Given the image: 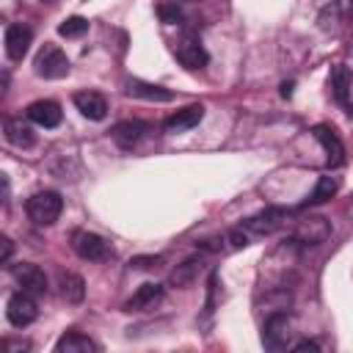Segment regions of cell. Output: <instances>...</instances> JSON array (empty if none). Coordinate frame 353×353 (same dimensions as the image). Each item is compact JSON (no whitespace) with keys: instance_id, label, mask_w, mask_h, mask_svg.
I'll return each mask as SVG.
<instances>
[{"instance_id":"obj_1","label":"cell","mask_w":353,"mask_h":353,"mask_svg":"<svg viewBox=\"0 0 353 353\" xmlns=\"http://www.w3.org/2000/svg\"><path fill=\"white\" fill-rule=\"evenodd\" d=\"M63 199L58 190H39L25 201V212L36 226H50L61 218Z\"/></svg>"},{"instance_id":"obj_2","label":"cell","mask_w":353,"mask_h":353,"mask_svg":"<svg viewBox=\"0 0 353 353\" xmlns=\"http://www.w3.org/2000/svg\"><path fill=\"white\" fill-rule=\"evenodd\" d=\"M290 210L287 207H265V210H259L256 215H251V218H245L243 223H240V229L243 232H248L251 237H262V234H273V232H279L287 221H290Z\"/></svg>"},{"instance_id":"obj_3","label":"cell","mask_w":353,"mask_h":353,"mask_svg":"<svg viewBox=\"0 0 353 353\" xmlns=\"http://www.w3.org/2000/svg\"><path fill=\"white\" fill-rule=\"evenodd\" d=\"M33 69L39 77L44 80H61L69 74V58L61 47L55 44H44L39 52H36V61H33Z\"/></svg>"},{"instance_id":"obj_4","label":"cell","mask_w":353,"mask_h":353,"mask_svg":"<svg viewBox=\"0 0 353 353\" xmlns=\"http://www.w3.org/2000/svg\"><path fill=\"white\" fill-rule=\"evenodd\" d=\"M72 248L80 259H88V262H108L113 259V245L97 234V232H74L72 234Z\"/></svg>"},{"instance_id":"obj_5","label":"cell","mask_w":353,"mask_h":353,"mask_svg":"<svg viewBox=\"0 0 353 353\" xmlns=\"http://www.w3.org/2000/svg\"><path fill=\"white\" fill-rule=\"evenodd\" d=\"M6 317H8V323H11L14 328L30 325V323L39 317V306H36L33 295L25 292V290L8 295V301H6Z\"/></svg>"},{"instance_id":"obj_6","label":"cell","mask_w":353,"mask_h":353,"mask_svg":"<svg viewBox=\"0 0 353 353\" xmlns=\"http://www.w3.org/2000/svg\"><path fill=\"white\" fill-rule=\"evenodd\" d=\"M290 328H292V323H290V314H287V312H270L268 320L262 323V345H265L268 350H281V347H287L290 334H292Z\"/></svg>"},{"instance_id":"obj_7","label":"cell","mask_w":353,"mask_h":353,"mask_svg":"<svg viewBox=\"0 0 353 353\" xmlns=\"http://www.w3.org/2000/svg\"><path fill=\"white\" fill-rule=\"evenodd\" d=\"M331 234V223L320 215H309L303 221H298L295 226V234L290 237V243H301V245H320L325 243Z\"/></svg>"},{"instance_id":"obj_8","label":"cell","mask_w":353,"mask_h":353,"mask_svg":"<svg viewBox=\"0 0 353 353\" xmlns=\"http://www.w3.org/2000/svg\"><path fill=\"white\" fill-rule=\"evenodd\" d=\"M11 276H14V281H17L25 292H30V295H44V292H47V276H44V270H41L39 265H33V262H19V265H14V268H11Z\"/></svg>"},{"instance_id":"obj_9","label":"cell","mask_w":353,"mask_h":353,"mask_svg":"<svg viewBox=\"0 0 353 353\" xmlns=\"http://www.w3.org/2000/svg\"><path fill=\"white\" fill-rule=\"evenodd\" d=\"M174 55H176V61H179L185 69H201V66H207V61H210L204 44H201L196 36H185L182 41H176Z\"/></svg>"},{"instance_id":"obj_10","label":"cell","mask_w":353,"mask_h":353,"mask_svg":"<svg viewBox=\"0 0 353 353\" xmlns=\"http://www.w3.org/2000/svg\"><path fill=\"white\" fill-rule=\"evenodd\" d=\"M30 41H33V30L22 22H14L6 28V55L11 61H22L30 50Z\"/></svg>"},{"instance_id":"obj_11","label":"cell","mask_w":353,"mask_h":353,"mask_svg":"<svg viewBox=\"0 0 353 353\" xmlns=\"http://www.w3.org/2000/svg\"><path fill=\"white\" fill-rule=\"evenodd\" d=\"M3 132H6V141L11 146H19V149H30L36 143V132L30 127V119L25 121L22 116H6L3 119Z\"/></svg>"},{"instance_id":"obj_12","label":"cell","mask_w":353,"mask_h":353,"mask_svg":"<svg viewBox=\"0 0 353 353\" xmlns=\"http://www.w3.org/2000/svg\"><path fill=\"white\" fill-rule=\"evenodd\" d=\"M312 135L323 143V149H325V154H328V165H331V168H339V165L345 163V146H342L336 130L328 127V124H314V127H312Z\"/></svg>"},{"instance_id":"obj_13","label":"cell","mask_w":353,"mask_h":353,"mask_svg":"<svg viewBox=\"0 0 353 353\" xmlns=\"http://www.w3.org/2000/svg\"><path fill=\"white\" fill-rule=\"evenodd\" d=\"M72 102H74V108H77L85 119H91V121H102V119L108 116V102H105V97H102L99 91H77V94L72 97Z\"/></svg>"},{"instance_id":"obj_14","label":"cell","mask_w":353,"mask_h":353,"mask_svg":"<svg viewBox=\"0 0 353 353\" xmlns=\"http://www.w3.org/2000/svg\"><path fill=\"white\" fill-rule=\"evenodd\" d=\"M28 119L33 124L50 130V127H58L61 124L63 113H61V105L58 102H52V99H36V102L28 105Z\"/></svg>"},{"instance_id":"obj_15","label":"cell","mask_w":353,"mask_h":353,"mask_svg":"<svg viewBox=\"0 0 353 353\" xmlns=\"http://www.w3.org/2000/svg\"><path fill=\"white\" fill-rule=\"evenodd\" d=\"M204 119V105L201 102H196V105H188V108H182V110H176L174 116H168L165 119V132H171V135H176V132H185V130H193L199 121Z\"/></svg>"},{"instance_id":"obj_16","label":"cell","mask_w":353,"mask_h":353,"mask_svg":"<svg viewBox=\"0 0 353 353\" xmlns=\"http://www.w3.org/2000/svg\"><path fill=\"white\" fill-rule=\"evenodd\" d=\"M149 132V124L146 121H141V119H127V121H119L113 130H110V135H113V141L121 146V149H132L143 135Z\"/></svg>"},{"instance_id":"obj_17","label":"cell","mask_w":353,"mask_h":353,"mask_svg":"<svg viewBox=\"0 0 353 353\" xmlns=\"http://www.w3.org/2000/svg\"><path fill=\"white\" fill-rule=\"evenodd\" d=\"M124 91L127 97H135V99H146V102H171L174 94L163 85H154V83H146V80H127L124 83Z\"/></svg>"},{"instance_id":"obj_18","label":"cell","mask_w":353,"mask_h":353,"mask_svg":"<svg viewBox=\"0 0 353 353\" xmlns=\"http://www.w3.org/2000/svg\"><path fill=\"white\" fill-rule=\"evenodd\" d=\"M160 301H163V287H160L157 281H146V284H141V287L135 290V295L124 303V309H127V312H143V309L157 306Z\"/></svg>"},{"instance_id":"obj_19","label":"cell","mask_w":353,"mask_h":353,"mask_svg":"<svg viewBox=\"0 0 353 353\" xmlns=\"http://www.w3.org/2000/svg\"><path fill=\"white\" fill-rule=\"evenodd\" d=\"M55 350H58V353H97L99 345H97L91 336L80 334V331H66V334L55 342Z\"/></svg>"},{"instance_id":"obj_20","label":"cell","mask_w":353,"mask_h":353,"mask_svg":"<svg viewBox=\"0 0 353 353\" xmlns=\"http://www.w3.org/2000/svg\"><path fill=\"white\" fill-rule=\"evenodd\" d=\"M345 17H347V0H331V3L320 11L317 25H320V30L336 33V30L345 25Z\"/></svg>"},{"instance_id":"obj_21","label":"cell","mask_w":353,"mask_h":353,"mask_svg":"<svg viewBox=\"0 0 353 353\" xmlns=\"http://www.w3.org/2000/svg\"><path fill=\"white\" fill-rule=\"evenodd\" d=\"M199 270H201V256H188L185 262H179V265L171 270V276H168V284H171V287H179V290H185V287H190V284L196 281Z\"/></svg>"},{"instance_id":"obj_22","label":"cell","mask_w":353,"mask_h":353,"mask_svg":"<svg viewBox=\"0 0 353 353\" xmlns=\"http://www.w3.org/2000/svg\"><path fill=\"white\" fill-rule=\"evenodd\" d=\"M336 190H339V176H334V174H323V176L317 179L314 190L309 193V199L303 201V207H317V204H325L328 199H334V196H336Z\"/></svg>"},{"instance_id":"obj_23","label":"cell","mask_w":353,"mask_h":353,"mask_svg":"<svg viewBox=\"0 0 353 353\" xmlns=\"http://www.w3.org/2000/svg\"><path fill=\"white\" fill-rule=\"evenodd\" d=\"M61 298L66 303H80L85 298V281L77 273H61Z\"/></svg>"},{"instance_id":"obj_24","label":"cell","mask_w":353,"mask_h":353,"mask_svg":"<svg viewBox=\"0 0 353 353\" xmlns=\"http://www.w3.org/2000/svg\"><path fill=\"white\" fill-rule=\"evenodd\" d=\"M85 30H88V19H85V17H69V19H63V22L58 25V33L66 36V39H77V36H83Z\"/></svg>"},{"instance_id":"obj_25","label":"cell","mask_w":353,"mask_h":353,"mask_svg":"<svg viewBox=\"0 0 353 353\" xmlns=\"http://www.w3.org/2000/svg\"><path fill=\"white\" fill-rule=\"evenodd\" d=\"M157 14H160V19L165 22V25H176V22H182V11H179V6H160L157 8Z\"/></svg>"},{"instance_id":"obj_26","label":"cell","mask_w":353,"mask_h":353,"mask_svg":"<svg viewBox=\"0 0 353 353\" xmlns=\"http://www.w3.org/2000/svg\"><path fill=\"white\" fill-rule=\"evenodd\" d=\"M160 262H163V256H152V254H149V256H132V259H130V268H132V270H152V268H157Z\"/></svg>"},{"instance_id":"obj_27","label":"cell","mask_w":353,"mask_h":353,"mask_svg":"<svg viewBox=\"0 0 353 353\" xmlns=\"http://www.w3.org/2000/svg\"><path fill=\"white\" fill-rule=\"evenodd\" d=\"M292 350H295V353H306V350H320V342H314V339H301V342H295V345H292Z\"/></svg>"},{"instance_id":"obj_28","label":"cell","mask_w":353,"mask_h":353,"mask_svg":"<svg viewBox=\"0 0 353 353\" xmlns=\"http://www.w3.org/2000/svg\"><path fill=\"white\" fill-rule=\"evenodd\" d=\"M0 243H3V251H0V262H3V265H6V262H8V259H11V251H14V243H11V240H8V237H6V234H3V237H0Z\"/></svg>"},{"instance_id":"obj_29","label":"cell","mask_w":353,"mask_h":353,"mask_svg":"<svg viewBox=\"0 0 353 353\" xmlns=\"http://www.w3.org/2000/svg\"><path fill=\"white\" fill-rule=\"evenodd\" d=\"M6 350L14 353V350H30V342H14V339H6Z\"/></svg>"},{"instance_id":"obj_30","label":"cell","mask_w":353,"mask_h":353,"mask_svg":"<svg viewBox=\"0 0 353 353\" xmlns=\"http://www.w3.org/2000/svg\"><path fill=\"white\" fill-rule=\"evenodd\" d=\"M281 97H292V83H281Z\"/></svg>"}]
</instances>
